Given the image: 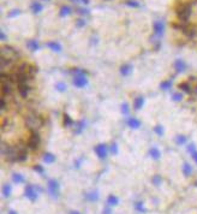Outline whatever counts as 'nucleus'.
Returning <instances> with one entry per match:
<instances>
[{"label":"nucleus","instance_id":"20e7f679","mask_svg":"<svg viewBox=\"0 0 197 214\" xmlns=\"http://www.w3.org/2000/svg\"><path fill=\"white\" fill-rule=\"evenodd\" d=\"M75 77H73V84L77 88H83L88 84V80H87V75L82 70H75Z\"/></svg>","mask_w":197,"mask_h":214},{"label":"nucleus","instance_id":"4468645a","mask_svg":"<svg viewBox=\"0 0 197 214\" xmlns=\"http://www.w3.org/2000/svg\"><path fill=\"white\" fill-rule=\"evenodd\" d=\"M127 124H129V126L132 128V129H138L141 126V121L137 118H130V119H127Z\"/></svg>","mask_w":197,"mask_h":214},{"label":"nucleus","instance_id":"09e8293b","mask_svg":"<svg viewBox=\"0 0 197 214\" xmlns=\"http://www.w3.org/2000/svg\"><path fill=\"white\" fill-rule=\"evenodd\" d=\"M0 37H1V40L4 41V40H6V35H5V32L4 31H0Z\"/></svg>","mask_w":197,"mask_h":214},{"label":"nucleus","instance_id":"72a5a7b5","mask_svg":"<svg viewBox=\"0 0 197 214\" xmlns=\"http://www.w3.org/2000/svg\"><path fill=\"white\" fill-rule=\"evenodd\" d=\"M185 142H186V137H184V136H177L176 143H177L178 145H182V144H184Z\"/></svg>","mask_w":197,"mask_h":214},{"label":"nucleus","instance_id":"6e6552de","mask_svg":"<svg viewBox=\"0 0 197 214\" xmlns=\"http://www.w3.org/2000/svg\"><path fill=\"white\" fill-rule=\"evenodd\" d=\"M18 153H17V161L22 162L25 161L28 157V149L24 147V145H18Z\"/></svg>","mask_w":197,"mask_h":214},{"label":"nucleus","instance_id":"473e14b6","mask_svg":"<svg viewBox=\"0 0 197 214\" xmlns=\"http://www.w3.org/2000/svg\"><path fill=\"white\" fill-rule=\"evenodd\" d=\"M161 182H162V178H161V176L156 174V176H154V177H153V184L159 185V184H161Z\"/></svg>","mask_w":197,"mask_h":214},{"label":"nucleus","instance_id":"13d9d810","mask_svg":"<svg viewBox=\"0 0 197 214\" xmlns=\"http://www.w3.org/2000/svg\"><path fill=\"white\" fill-rule=\"evenodd\" d=\"M196 184H197V182H196Z\"/></svg>","mask_w":197,"mask_h":214},{"label":"nucleus","instance_id":"ddd939ff","mask_svg":"<svg viewBox=\"0 0 197 214\" xmlns=\"http://www.w3.org/2000/svg\"><path fill=\"white\" fill-rule=\"evenodd\" d=\"M163 30H165V25H163L162 22H160V20L155 22V23H154V32H155V35L158 37H161L162 36Z\"/></svg>","mask_w":197,"mask_h":214},{"label":"nucleus","instance_id":"c85d7f7f","mask_svg":"<svg viewBox=\"0 0 197 214\" xmlns=\"http://www.w3.org/2000/svg\"><path fill=\"white\" fill-rule=\"evenodd\" d=\"M87 198H88L89 201H97L98 200V194L96 193V191H93V193L87 194Z\"/></svg>","mask_w":197,"mask_h":214},{"label":"nucleus","instance_id":"603ef678","mask_svg":"<svg viewBox=\"0 0 197 214\" xmlns=\"http://www.w3.org/2000/svg\"><path fill=\"white\" fill-rule=\"evenodd\" d=\"M8 214H17V212H15V210H10Z\"/></svg>","mask_w":197,"mask_h":214},{"label":"nucleus","instance_id":"9d476101","mask_svg":"<svg viewBox=\"0 0 197 214\" xmlns=\"http://www.w3.org/2000/svg\"><path fill=\"white\" fill-rule=\"evenodd\" d=\"M15 60L16 59L11 58V57H4V55H1V59H0V63H1V71H5V69L12 66L15 64Z\"/></svg>","mask_w":197,"mask_h":214},{"label":"nucleus","instance_id":"aec40b11","mask_svg":"<svg viewBox=\"0 0 197 214\" xmlns=\"http://www.w3.org/2000/svg\"><path fill=\"white\" fill-rule=\"evenodd\" d=\"M27 46H28V48L29 49H31V51H37L39 49V43H37V41H35V40H30V41H28L27 42Z\"/></svg>","mask_w":197,"mask_h":214},{"label":"nucleus","instance_id":"c756f323","mask_svg":"<svg viewBox=\"0 0 197 214\" xmlns=\"http://www.w3.org/2000/svg\"><path fill=\"white\" fill-rule=\"evenodd\" d=\"M135 209L137 212H139V213H144L146 212V208L143 207V203H142V202H137V203L135 205Z\"/></svg>","mask_w":197,"mask_h":214},{"label":"nucleus","instance_id":"7ed1b4c3","mask_svg":"<svg viewBox=\"0 0 197 214\" xmlns=\"http://www.w3.org/2000/svg\"><path fill=\"white\" fill-rule=\"evenodd\" d=\"M177 16L180 19L182 23H186L188 19L191 16V5L190 4H183L177 8Z\"/></svg>","mask_w":197,"mask_h":214},{"label":"nucleus","instance_id":"6ab92c4d","mask_svg":"<svg viewBox=\"0 0 197 214\" xmlns=\"http://www.w3.org/2000/svg\"><path fill=\"white\" fill-rule=\"evenodd\" d=\"M43 161H45L46 164H53L54 161H56V156H54L53 154L51 153H47L43 155Z\"/></svg>","mask_w":197,"mask_h":214},{"label":"nucleus","instance_id":"de8ad7c7","mask_svg":"<svg viewBox=\"0 0 197 214\" xmlns=\"http://www.w3.org/2000/svg\"><path fill=\"white\" fill-rule=\"evenodd\" d=\"M80 13H82V15H88L89 12H88V10H84V8H81L80 11H78Z\"/></svg>","mask_w":197,"mask_h":214},{"label":"nucleus","instance_id":"a18cd8bd","mask_svg":"<svg viewBox=\"0 0 197 214\" xmlns=\"http://www.w3.org/2000/svg\"><path fill=\"white\" fill-rule=\"evenodd\" d=\"M174 101H182V95L180 94H173V97H172Z\"/></svg>","mask_w":197,"mask_h":214},{"label":"nucleus","instance_id":"393cba45","mask_svg":"<svg viewBox=\"0 0 197 214\" xmlns=\"http://www.w3.org/2000/svg\"><path fill=\"white\" fill-rule=\"evenodd\" d=\"M183 173L185 176H190L192 173V167L189 164H184V166H183Z\"/></svg>","mask_w":197,"mask_h":214},{"label":"nucleus","instance_id":"cd10ccee","mask_svg":"<svg viewBox=\"0 0 197 214\" xmlns=\"http://www.w3.org/2000/svg\"><path fill=\"white\" fill-rule=\"evenodd\" d=\"M11 191H12V188H11V185H8V184L4 185V188H3V194H4L5 197H8L11 195Z\"/></svg>","mask_w":197,"mask_h":214},{"label":"nucleus","instance_id":"f8f14e48","mask_svg":"<svg viewBox=\"0 0 197 214\" xmlns=\"http://www.w3.org/2000/svg\"><path fill=\"white\" fill-rule=\"evenodd\" d=\"M30 92H31V87L29 84H19L18 85V93H19V95L23 99H27L28 94Z\"/></svg>","mask_w":197,"mask_h":214},{"label":"nucleus","instance_id":"8fccbe9b","mask_svg":"<svg viewBox=\"0 0 197 214\" xmlns=\"http://www.w3.org/2000/svg\"><path fill=\"white\" fill-rule=\"evenodd\" d=\"M103 214H112L111 208H106V209H103Z\"/></svg>","mask_w":197,"mask_h":214},{"label":"nucleus","instance_id":"4d7b16f0","mask_svg":"<svg viewBox=\"0 0 197 214\" xmlns=\"http://www.w3.org/2000/svg\"><path fill=\"white\" fill-rule=\"evenodd\" d=\"M45 1H46V0H45ZM47 1H48V0H47Z\"/></svg>","mask_w":197,"mask_h":214},{"label":"nucleus","instance_id":"f257e3e1","mask_svg":"<svg viewBox=\"0 0 197 214\" xmlns=\"http://www.w3.org/2000/svg\"><path fill=\"white\" fill-rule=\"evenodd\" d=\"M25 124L30 129V131H37V129L43 125V119L34 109H30L29 114L25 117Z\"/></svg>","mask_w":197,"mask_h":214},{"label":"nucleus","instance_id":"a211bd4d","mask_svg":"<svg viewBox=\"0 0 197 214\" xmlns=\"http://www.w3.org/2000/svg\"><path fill=\"white\" fill-rule=\"evenodd\" d=\"M143 104H144V99L141 97V96H138V97H136L135 101H134V107H135L136 109H139L141 107H143Z\"/></svg>","mask_w":197,"mask_h":214},{"label":"nucleus","instance_id":"39448f33","mask_svg":"<svg viewBox=\"0 0 197 214\" xmlns=\"http://www.w3.org/2000/svg\"><path fill=\"white\" fill-rule=\"evenodd\" d=\"M40 143H41V137H40L39 132L31 131V135H30L29 141H28V148L31 150H36L40 147Z\"/></svg>","mask_w":197,"mask_h":214},{"label":"nucleus","instance_id":"9b49d317","mask_svg":"<svg viewBox=\"0 0 197 214\" xmlns=\"http://www.w3.org/2000/svg\"><path fill=\"white\" fill-rule=\"evenodd\" d=\"M107 145L106 144H98L95 147V153L97 154V156L100 157V159H105V157L107 156Z\"/></svg>","mask_w":197,"mask_h":214},{"label":"nucleus","instance_id":"5701e85b","mask_svg":"<svg viewBox=\"0 0 197 214\" xmlns=\"http://www.w3.org/2000/svg\"><path fill=\"white\" fill-rule=\"evenodd\" d=\"M149 154H150V156L153 157V159H155V160H158V159H160V150L156 148V147H154V148H151L150 149V152H149Z\"/></svg>","mask_w":197,"mask_h":214},{"label":"nucleus","instance_id":"1a4fd4ad","mask_svg":"<svg viewBox=\"0 0 197 214\" xmlns=\"http://www.w3.org/2000/svg\"><path fill=\"white\" fill-rule=\"evenodd\" d=\"M25 196L30 200V201H36L37 200V193H36V189L32 186V185H28L25 188Z\"/></svg>","mask_w":197,"mask_h":214},{"label":"nucleus","instance_id":"f704fd0d","mask_svg":"<svg viewBox=\"0 0 197 214\" xmlns=\"http://www.w3.org/2000/svg\"><path fill=\"white\" fill-rule=\"evenodd\" d=\"M171 85H172V82H171V81H166V82H163V83L161 84V88L165 89V90H167V89L171 88Z\"/></svg>","mask_w":197,"mask_h":214},{"label":"nucleus","instance_id":"864d4df0","mask_svg":"<svg viewBox=\"0 0 197 214\" xmlns=\"http://www.w3.org/2000/svg\"><path fill=\"white\" fill-rule=\"evenodd\" d=\"M82 3H84V4H88V3H89V0H82Z\"/></svg>","mask_w":197,"mask_h":214},{"label":"nucleus","instance_id":"412c9836","mask_svg":"<svg viewBox=\"0 0 197 214\" xmlns=\"http://www.w3.org/2000/svg\"><path fill=\"white\" fill-rule=\"evenodd\" d=\"M132 71V66L131 65H124L122 66V69H120V72H122L123 76H129Z\"/></svg>","mask_w":197,"mask_h":214},{"label":"nucleus","instance_id":"4c0bfd02","mask_svg":"<svg viewBox=\"0 0 197 214\" xmlns=\"http://www.w3.org/2000/svg\"><path fill=\"white\" fill-rule=\"evenodd\" d=\"M84 125H85V123H84V121H80V123H78V128H77V130H76V132L80 133V132L84 129Z\"/></svg>","mask_w":197,"mask_h":214},{"label":"nucleus","instance_id":"6e6d98bb","mask_svg":"<svg viewBox=\"0 0 197 214\" xmlns=\"http://www.w3.org/2000/svg\"><path fill=\"white\" fill-rule=\"evenodd\" d=\"M72 1H73V3H78V1H80V0H72Z\"/></svg>","mask_w":197,"mask_h":214},{"label":"nucleus","instance_id":"a878e982","mask_svg":"<svg viewBox=\"0 0 197 214\" xmlns=\"http://www.w3.org/2000/svg\"><path fill=\"white\" fill-rule=\"evenodd\" d=\"M69 15H71V8L69 6H63L60 10V16L65 17V16H69Z\"/></svg>","mask_w":197,"mask_h":214},{"label":"nucleus","instance_id":"f03ea898","mask_svg":"<svg viewBox=\"0 0 197 214\" xmlns=\"http://www.w3.org/2000/svg\"><path fill=\"white\" fill-rule=\"evenodd\" d=\"M17 153L18 148L12 147L5 143V141H1V154L5 156V159L10 162H16L17 161Z\"/></svg>","mask_w":197,"mask_h":214},{"label":"nucleus","instance_id":"f3484780","mask_svg":"<svg viewBox=\"0 0 197 214\" xmlns=\"http://www.w3.org/2000/svg\"><path fill=\"white\" fill-rule=\"evenodd\" d=\"M42 8H43L42 4L37 3V1H35V3H32V4H31V11H32L34 13H39V12H41Z\"/></svg>","mask_w":197,"mask_h":214},{"label":"nucleus","instance_id":"a19ab883","mask_svg":"<svg viewBox=\"0 0 197 214\" xmlns=\"http://www.w3.org/2000/svg\"><path fill=\"white\" fill-rule=\"evenodd\" d=\"M126 5L130 6V7H138V6H139V4H138L137 1H127Z\"/></svg>","mask_w":197,"mask_h":214},{"label":"nucleus","instance_id":"b1692460","mask_svg":"<svg viewBox=\"0 0 197 214\" xmlns=\"http://www.w3.org/2000/svg\"><path fill=\"white\" fill-rule=\"evenodd\" d=\"M118 202H119V200H118V197L114 196V195L108 196V198H107V203H108L109 206H117Z\"/></svg>","mask_w":197,"mask_h":214},{"label":"nucleus","instance_id":"7c9ffc66","mask_svg":"<svg viewBox=\"0 0 197 214\" xmlns=\"http://www.w3.org/2000/svg\"><path fill=\"white\" fill-rule=\"evenodd\" d=\"M56 88H57V90H59V92H65L66 90V84L65 83H63V82H59V83H57V85H56Z\"/></svg>","mask_w":197,"mask_h":214},{"label":"nucleus","instance_id":"79ce46f5","mask_svg":"<svg viewBox=\"0 0 197 214\" xmlns=\"http://www.w3.org/2000/svg\"><path fill=\"white\" fill-rule=\"evenodd\" d=\"M34 168H35V171H37V172H40V173H41V174H43V173H45V170H43V167H42V166H40V165H37V166H35V167H34Z\"/></svg>","mask_w":197,"mask_h":214},{"label":"nucleus","instance_id":"37998d69","mask_svg":"<svg viewBox=\"0 0 197 214\" xmlns=\"http://www.w3.org/2000/svg\"><path fill=\"white\" fill-rule=\"evenodd\" d=\"M111 152L113 153V154H117L118 153V145L114 143V144H112V147H111Z\"/></svg>","mask_w":197,"mask_h":214},{"label":"nucleus","instance_id":"49530a36","mask_svg":"<svg viewBox=\"0 0 197 214\" xmlns=\"http://www.w3.org/2000/svg\"><path fill=\"white\" fill-rule=\"evenodd\" d=\"M188 150H189L191 154H193V153L196 152V150H195V144H190L189 147H188Z\"/></svg>","mask_w":197,"mask_h":214},{"label":"nucleus","instance_id":"bb28decb","mask_svg":"<svg viewBox=\"0 0 197 214\" xmlns=\"http://www.w3.org/2000/svg\"><path fill=\"white\" fill-rule=\"evenodd\" d=\"M6 108H7L6 99H5V96L3 95V96H1V99H0V109H1V113H4V112L6 111Z\"/></svg>","mask_w":197,"mask_h":214},{"label":"nucleus","instance_id":"58836bf2","mask_svg":"<svg viewBox=\"0 0 197 214\" xmlns=\"http://www.w3.org/2000/svg\"><path fill=\"white\" fill-rule=\"evenodd\" d=\"M20 13V11L19 10H13V11H11V12L7 15L8 17H16V16H18Z\"/></svg>","mask_w":197,"mask_h":214},{"label":"nucleus","instance_id":"423d86ee","mask_svg":"<svg viewBox=\"0 0 197 214\" xmlns=\"http://www.w3.org/2000/svg\"><path fill=\"white\" fill-rule=\"evenodd\" d=\"M48 191L53 197H57L59 195V183L54 179H51L48 182Z\"/></svg>","mask_w":197,"mask_h":214},{"label":"nucleus","instance_id":"0eeeda50","mask_svg":"<svg viewBox=\"0 0 197 214\" xmlns=\"http://www.w3.org/2000/svg\"><path fill=\"white\" fill-rule=\"evenodd\" d=\"M1 55H4V57L16 58V57H18V52L11 46H3L1 47Z\"/></svg>","mask_w":197,"mask_h":214},{"label":"nucleus","instance_id":"dca6fc26","mask_svg":"<svg viewBox=\"0 0 197 214\" xmlns=\"http://www.w3.org/2000/svg\"><path fill=\"white\" fill-rule=\"evenodd\" d=\"M47 47L49 49L54 51V52H61V46H60V43H58V42H48Z\"/></svg>","mask_w":197,"mask_h":214},{"label":"nucleus","instance_id":"2f4dec72","mask_svg":"<svg viewBox=\"0 0 197 214\" xmlns=\"http://www.w3.org/2000/svg\"><path fill=\"white\" fill-rule=\"evenodd\" d=\"M179 87L183 89V90H184L185 93H191V90H192V89H190L191 87L189 85V83H182Z\"/></svg>","mask_w":197,"mask_h":214},{"label":"nucleus","instance_id":"ea45409f","mask_svg":"<svg viewBox=\"0 0 197 214\" xmlns=\"http://www.w3.org/2000/svg\"><path fill=\"white\" fill-rule=\"evenodd\" d=\"M64 121H65V124H66V125H71V124L73 123L72 119H71L69 116H65V117H64Z\"/></svg>","mask_w":197,"mask_h":214},{"label":"nucleus","instance_id":"4be33fe9","mask_svg":"<svg viewBox=\"0 0 197 214\" xmlns=\"http://www.w3.org/2000/svg\"><path fill=\"white\" fill-rule=\"evenodd\" d=\"M12 181H13L15 183L20 184V183H24V182H25V179H24V177H23V176L19 174V173H13V176H12Z\"/></svg>","mask_w":197,"mask_h":214},{"label":"nucleus","instance_id":"c9c22d12","mask_svg":"<svg viewBox=\"0 0 197 214\" xmlns=\"http://www.w3.org/2000/svg\"><path fill=\"white\" fill-rule=\"evenodd\" d=\"M122 112H123L125 116L129 114V105H127V104H123V105H122Z\"/></svg>","mask_w":197,"mask_h":214},{"label":"nucleus","instance_id":"5fc2aeb1","mask_svg":"<svg viewBox=\"0 0 197 214\" xmlns=\"http://www.w3.org/2000/svg\"><path fill=\"white\" fill-rule=\"evenodd\" d=\"M70 214H80V213H78V212H71Z\"/></svg>","mask_w":197,"mask_h":214},{"label":"nucleus","instance_id":"3c124183","mask_svg":"<svg viewBox=\"0 0 197 214\" xmlns=\"http://www.w3.org/2000/svg\"><path fill=\"white\" fill-rule=\"evenodd\" d=\"M192 157H193V160L197 162V152H195V153L192 154Z\"/></svg>","mask_w":197,"mask_h":214},{"label":"nucleus","instance_id":"e433bc0d","mask_svg":"<svg viewBox=\"0 0 197 214\" xmlns=\"http://www.w3.org/2000/svg\"><path fill=\"white\" fill-rule=\"evenodd\" d=\"M154 131H155V132L159 135V136H162V133H163V129H162V126H161V125H158V126H155Z\"/></svg>","mask_w":197,"mask_h":214},{"label":"nucleus","instance_id":"2eb2a0df","mask_svg":"<svg viewBox=\"0 0 197 214\" xmlns=\"http://www.w3.org/2000/svg\"><path fill=\"white\" fill-rule=\"evenodd\" d=\"M185 67H186V65H185V63L182 59H178V60H176V63H174V69H176L178 72L184 71Z\"/></svg>","mask_w":197,"mask_h":214},{"label":"nucleus","instance_id":"c03bdc74","mask_svg":"<svg viewBox=\"0 0 197 214\" xmlns=\"http://www.w3.org/2000/svg\"><path fill=\"white\" fill-rule=\"evenodd\" d=\"M85 25V20H83V19H78L77 20V27L78 28H82V27H84Z\"/></svg>","mask_w":197,"mask_h":214}]
</instances>
